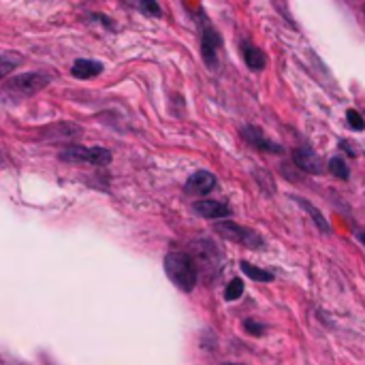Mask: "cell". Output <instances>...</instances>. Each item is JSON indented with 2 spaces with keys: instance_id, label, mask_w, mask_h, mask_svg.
Listing matches in <instances>:
<instances>
[{
  "instance_id": "4",
  "label": "cell",
  "mask_w": 365,
  "mask_h": 365,
  "mask_svg": "<svg viewBox=\"0 0 365 365\" xmlns=\"http://www.w3.org/2000/svg\"><path fill=\"white\" fill-rule=\"evenodd\" d=\"M190 259H192V263L196 267V273H199V269L205 275H216L220 271V252L207 239H201V241L192 244V257Z\"/></svg>"
},
{
  "instance_id": "19",
  "label": "cell",
  "mask_w": 365,
  "mask_h": 365,
  "mask_svg": "<svg viewBox=\"0 0 365 365\" xmlns=\"http://www.w3.org/2000/svg\"><path fill=\"white\" fill-rule=\"evenodd\" d=\"M244 329H246L250 335H255V338H259V335H263V333H265V327H263L259 321H255V319H248V321H244Z\"/></svg>"
},
{
  "instance_id": "20",
  "label": "cell",
  "mask_w": 365,
  "mask_h": 365,
  "mask_svg": "<svg viewBox=\"0 0 365 365\" xmlns=\"http://www.w3.org/2000/svg\"><path fill=\"white\" fill-rule=\"evenodd\" d=\"M346 120H348V126H350V128H355V130H363V128H365L363 118L357 114L355 109H350V111H348V114H346Z\"/></svg>"
},
{
  "instance_id": "11",
  "label": "cell",
  "mask_w": 365,
  "mask_h": 365,
  "mask_svg": "<svg viewBox=\"0 0 365 365\" xmlns=\"http://www.w3.org/2000/svg\"><path fill=\"white\" fill-rule=\"evenodd\" d=\"M103 62H99V60H90V58H79V60H75L73 62V67H71V73H73V77H77V79H94V77H99L101 73H103Z\"/></svg>"
},
{
  "instance_id": "18",
  "label": "cell",
  "mask_w": 365,
  "mask_h": 365,
  "mask_svg": "<svg viewBox=\"0 0 365 365\" xmlns=\"http://www.w3.org/2000/svg\"><path fill=\"white\" fill-rule=\"evenodd\" d=\"M241 293H244V282L239 278H233L229 282V287H227V291H224V299H227V301H237L241 297Z\"/></svg>"
},
{
  "instance_id": "17",
  "label": "cell",
  "mask_w": 365,
  "mask_h": 365,
  "mask_svg": "<svg viewBox=\"0 0 365 365\" xmlns=\"http://www.w3.org/2000/svg\"><path fill=\"white\" fill-rule=\"evenodd\" d=\"M329 169H331V173L335 176V178H340V180H348V167H346V162L340 158V156H335V158H331V162H329Z\"/></svg>"
},
{
  "instance_id": "1",
  "label": "cell",
  "mask_w": 365,
  "mask_h": 365,
  "mask_svg": "<svg viewBox=\"0 0 365 365\" xmlns=\"http://www.w3.org/2000/svg\"><path fill=\"white\" fill-rule=\"evenodd\" d=\"M164 271L171 282L184 293H190L194 289L196 275H199L190 255H186V252H169V255L164 257Z\"/></svg>"
},
{
  "instance_id": "21",
  "label": "cell",
  "mask_w": 365,
  "mask_h": 365,
  "mask_svg": "<svg viewBox=\"0 0 365 365\" xmlns=\"http://www.w3.org/2000/svg\"><path fill=\"white\" fill-rule=\"evenodd\" d=\"M361 241H363V246H365V233L361 235Z\"/></svg>"
},
{
  "instance_id": "6",
  "label": "cell",
  "mask_w": 365,
  "mask_h": 365,
  "mask_svg": "<svg viewBox=\"0 0 365 365\" xmlns=\"http://www.w3.org/2000/svg\"><path fill=\"white\" fill-rule=\"evenodd\" d=\"M214 188H216V178L210 171H196L186 182V192L188 194H196V196L210 194Z\"/></svg>"
},
{
  "instance_id": "13",
  "label": "cell",
  "mask_w": 365,
  "mask_h": 365,
  "mask_svg": "<svg viewBox=\"0 0 365 365\" xmlns=\"http://www.w3.org/2000/svg\"><path fill=\"white\" fill-rule=\"evenodd\" d=\"M19 65H22V56L17 51L3 53L0 56V79H5L7 75H11Z\"/></svg>"
},
{
  "instance_id": "9",
  "label": "cell",
  "mask_w": 365,
  "mask_h": 365,
  "mask_svg": "<svg viewBox=\"0 0 365 365\" xmlns=\"http://www.w3.org/2000/svg\"><path fill=\"white\" fill-rule=\"evenodd\" d=\"M192 210H194L196 214H199L201 218H210V220H220V218H229V216H231L229 205H224V203H220V201H210V199L196 201V203L192 205Z\"/></svg>"
},
{
  "instance_id": "5",
  "label": "cell",
  "mask_w": 365,
  "mask_h": 365,
  "mask_svg": "<svg viewBox=\"0 0 365 365\" xmlns=\"http://www.w3.org/2000/svg\"><path fill=\"white\" fill-rule=\"evenodd\" d=\"M67 162H79V164H94L105 167L111 162V152L107 148H86V146H69L60 154Z\"/></svg>"
},
{
  "instance_id": "8",
  "label": "cell",
  "mask_w": 365,
  "mask_h": 365,
  "mask_svg": "<svg viewBox=\"0 0 365 365\" xmlns=\"http://www.w3.org/2000/svg\"><path fill=\"white\" fill-rule=\"evenodd\" d=\"M293 160H295V167L305 173H321L323 171V162L321 158L310 150V148H297L293 152Z\"/></svg>"
},
{
  "instance_id": "12",
  "label": "cell",
  "mask_w": 365,
  "mask_h": 365,
  "mask_svg": "<svg viewBox=\"0 0 365 365\" xmlns=\"http://www.w3.org/2000/svg\"><path fill=\"white\" fill-rule=\"evenodd\" d=\"M241 56L250 71H263L265 69V53L255 47L250 41H241Z\"/></svg>"
},
{
  "instance_id": "14",
  "label": "cell",
  "mask_w": 365,
  "mask_h": 365,
  "mask_svg": "<svg viewBox=\"0 0 365 365\" xmlns=\"http://www.w3.org/2000/svg\"><path fill=\"white\" fill-rule=\"evenodd\" d=\"M241 271L250 278L255 280V282H273V273L271 271H265L257 265H250L246 261H241Z\"/></svg>"
},
{
  "instance_id": "10",
  "label": "cell",
  "mask_w": 365,
  "mask_h": 365,
  "mask_svg": "<svg viewBox=\"0 0 365 365\" xmlns=\"http://www.w3.org/2000/svg\"><path fill=\"white\" fill-rule=\"evenodd\" d=\"M218 47H220V37L214 28H205L203 31V41H201V49H203V60L207 62V67H216V56H218Z\"/></svg>"
},
{
  "instance_id": "7",
  "label": "cell",
  "mask_w": 365,
  "mask_h": 365,
  "mask_svg": "<svg viewBox=\"0 0 365 365\" xmlns=\"http://www.w3.org/2000/svg\"><path fill=\"white\" fill-rule=\"evenodd\" d=\"M241 135H244L246 142H248L250 146H255L257 150L271 152V154H280V152H282V148H280L278 144H273V142H269V139L265 137V133H263L261 128H257V126H246V128L241 130Z\"/></svg>"
},
{
  "instance_id": "2",
  "label": "cell",
  "mask_w": 365,
  "mask_h": 365,
  "mask_svg": "<svg viewBox=\"0 0 365 365\" xmlns=\"http://www.w3.org/2000/svg\"><path fill=\"white\" fill-rule=\"evenodd\" d=\"M49 81H51V75L45 73V71L22 73V75H15L13 79L7 81L5 92H7L11 99H28V96H33V94L41 92Z\"/></svg>"
},
{
  "instance_id": "3",
  "label": "cell",
  "mask_w": 365,
  "mask_h": 365,
  "mask_svg": "<svg viewBox=\"0 0 365 365\" xmlns=\"http://www.w3.org/2000/svg\"><path fill=\"white\" fill-rule=\"evenodd\" d=\"M216 233L222 235L224 239L229 241H235V244H241L246 248H252V250H259L263 248V237L252 231V229H246L237 222H231V220H224V222H218L216 224Z\"/></svg>"
},
{
  "instance_id": "16",
  "label": "cell",
  "mask_w": 365,
  "mask_h": 365,
  "mask_svg": "<svg viewBox=\"0 0 365 365\" xmlns=\"http://www.w3.org/2000/svg\"><path fill=\"white\" fill-rule=\"evenodd\" d=\"M295 201H297V203H299V205H301V207H303V210H305L307 214H310V216H312V220H314V222L319 224V229H321L323 233H329V224H327L325 216H323V214H321V212H319V210H316V207H314L312 203H307V201H303V199H295Z\"/></svg>"
},
{
  "instance_id": "23",
  "label": "cell",
  "mask_w": 365,
  "mask_h": 365,
  "mask_svg": "<svg viewBox=\"0 0 365 365\" xmlns=\"http://www.w3.org/2000/svg\"><path fill=\"white\" fill-rule=\"evenodd\" d=\"M0 164H3V158H0Z\"/></svg>"
},
{
  "instance_id": "15",
  "label": "cell",
  "mask_w": 365,
  "mask_h": 365,
  "mask_svg": "<svg viewBox=\"0 0 365 365\" xmlns=\"http://www.w3.org/2000/svg\"><path fill=\"white\" fill-rule=\"evenodd\" d=\"M130 5L137 7L142 13L150 15V17H160L162 15V9L156 0H130Z\"/></svg>"
},
{
  "instance_id": "22",
  "label": "cell",
  "mask_w": 365,
  "mask_h": 365,
  "mask_svg": "<svg viewBox=\"0 0 365 365\" xmlns=\"http://www.w3.org/2000/svg\"><path fill=\"white\" fill-rule=\"evenodd\" d=\"M224 365H239V363H224Z\"/></svg>"
}]
</instances>
